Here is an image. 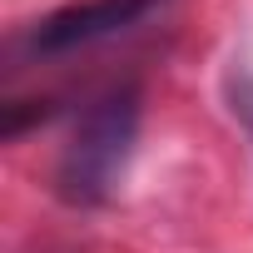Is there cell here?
<instances>
[{"mask_svg":"<svg viewBox=\"0 0 253 253\" xmlns=\"http://www.w3.org/2000/svg\"><path fill=\"white\" fill-rule=\"evenodd\" d=\"M228 99H233L238 124H243L248 139H253V75H233V80H228Z\"/></svg>","mask_w":253,"mask_h":253,"instance_id":"3","label":"cell"},{"mask_svg":"<svg viewBox=\"0 0 253 253\" xmlns=\"http://www.w3.org/2000/svg\"><path fill=\"white\" fill-rule=\"evenodd\" d=\"M169 0H75V5L35 20L25 35H20V50L30 60H60V55H75V50H89L99 40H114L124 30L144 25L154 10H164Z\"/></svg>","mask_w":253,"mask_h":253,"instance_id":"2","label":"cell"},{"mask_svg":"<svg viewBox=\"0 0 253 253\" xmlns=\"http://www.w3.org/2000/svg\"><path fill=\"white\" fill-rule=\"evenodd\" d=\"M134 139H139V89L134 84H114L99 99H89L70 129V144L60 149V164H55L60 199L80 204V209L104 204L119 189L124 169H129Z\"/></svg>","mask_w":253,"mask_h":253,"instance_id":"1","label":"cell"}]
</instances>
